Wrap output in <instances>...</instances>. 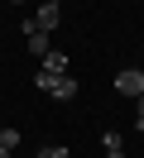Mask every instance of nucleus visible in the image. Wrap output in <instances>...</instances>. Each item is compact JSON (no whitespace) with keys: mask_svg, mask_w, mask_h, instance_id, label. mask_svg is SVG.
Returning a JSON list of instances; mask_svg holds the SVG:
<instances>
[{"mask_svg":"<svg viewBox=\"0 0 144 158\" xmlns=\"http://www.w3.org/2000/svg\"><path fill=\"white\" fill-rule=\"evenodd\" d=\"M38 158H67V148H63V144H48V148H43Z\"/></svg>","mask_w":144,"mask_h":158,"instance_id":"obj_8","label":"nucleus"},{"mask_svg":"<svg viewBox=\"0 0 144 158\" xmlns=\"http://www.w3.org/2000/svg\"><path fill=\"white\" fill-rule=\"evenodd\" d=\"M24 39H29V53H34L38 62H43L48 53H53V39H48L43 29H34V24H24Z\"/></svg>","mask_w":144,"mask_h":158,"instance_id":"obj_3","label":"nucleus"},{"mask_svg":"<svg viewBox=\"0 0 144 158\" xmlns=\"http://www.w3.org/2000/svg\"><path fill=\"white\" fill-rule=\"evenodd\" d=\"M106 158H125V153H106Z\"/></svg>","mask_w":144,"mask_h":158,"instance_id":"obj_11","label":"nucleus"},{"mask_svg":"<svg viewBox=\"0 0 144 158\" xmlns=\"http://www.w3.org/2000/svg\"><path fill=\"white\" fill-rule=\"evenodd\" d=\"M0 134H5V125H0Z\"/></svg>","mask_w":144,"mask_h":158,"instance_id":"obj_13","label":"nucleus"},{"mask_svg":"<svg viewBox=\"0 0 144 158\" xmlns=\"http://www.w3.org/2000/svg\"><path fill=\"white\" fill-rule=\"evenodd\" d=\"M15 148H19V129H5L0 134V158H15Z\"/></svg>","mask_w":144,"mask_h":158,"instance_id":"obj_7","label":"nucleus"},{"mask_svg":"<svg viewBox=\"0 0 144 158\" xmlns=\"http://www.w3.org/2000/svg\"><path fill=\"white\" fill-rule=\"evenodd\" d=\"M101 144H106V153H125V134H120V129H106Z\"/></svg>","mask_w":144,"mask_h":158,"instance_id":"obj_6","label":"nucleus"},{"mask_svg":"<svg viewBox=\"0 0 144 158\" xmlns=\"http://www.w3.org/2000/svg\"><path fill=\"white\" fill-rule=\"evenodd\" d=\"M48 96H53V101H72V96H77V81H72V77H53Z\"/></svg>","mask_w":144,"mask_h":158,"instance_id":"obj_4","label":"nucleus"},{"mask_svg":"<svg viewBox=\"0 0 144 158\" xmlns=\"http://www.w3.org/2000/svg\"><path fill=\"white\" fill-rule=\"evenodd\" d=\"M134 129H144V96H139V110H134Z\"/></svg>","mask_w":144,"mask_h":158,"instance_id":"obj_9","label":"nucleus"},{"mask_svg":"<svg viewBox=\"0 0 144 158\" xmlns=\"http://www.w3.org/2000/svg\"><path fill=\"white\" fill-rule=\"evenodd\" d=\"M10 5H24V0H10Z\"/></svg>","mask_w":144,"mask_h":158,"instance_id":"obj_12","label":"nucleus"},{"mask_svg":"<svg viewBox=\"0 0 144 158\" xmlns=\"http://www.w3.org/2000/svg\"><path fill=\"white\" fill-rule=\"evenodd\" d=\"M38 67H43V72H53V77H67V53H58V48H53L43 62H38Z\"/></svg>","mask_w":144,"mask_h":158,"instance_id":"obj_5","label":"nucleus"},{"mask_svg":"<svg viewBox=\"0 0 144 158\" xmlns=\"http://www.w3.org/2000/svg\"><path fill=\"white\" fill-rule=\"evenodd\" d=\"M115 91L130 96V101H139L144 96V72L139 67H120V72H115Z\"/></svg>","mask_w":144,"mask_h":158,"instance_id":"obj_1","label":"nucleus"},{"mask_svg":"<svg viewBox=\"0 0 144 158\" xmlns=\"http://www.w3.org/2000/svg\"><path fill=\"white\" fill-rule=\"evenodd\" d=\"M24 24H34V29H43V34H53L58 24H63V10H58V5H38V10L29 15Z\"/></svg>","mask_w":144,"mask_h":158,"instance_id":"obj_2","label":"nucleus"},{"mask_svg":"<svg viewBox=\"0 0 144 158\" xmlns=\"http://www.w3.org/2000/svg\"><path fill=\"white\" fill-rule=\"evenodd\" d=\"M38 5H63V0H38Z\"/></svg>","mask_w":144,"mask_h":158,"instance_id":"obj_10","label":"nucleus"}]
</instances>
